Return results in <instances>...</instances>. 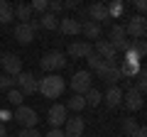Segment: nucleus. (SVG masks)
<instances>
[{
	"mask_svg": "<svg viewBox=\"0 0 147 137\" xmlns=\"http://www.w3.org/2000/svg\"><path fill=\"white\" fill-rule=\"evenodd\" d=\"M69 86H71V91L76 95H84L86 91L93 88V74L91 71H76L71 76V81H69Z\"/></svg>",
	"mask_w": 147,
	"mask_h": 137,
	"instance_id": "obj_2",
	"label": "nucleus"
},
{
	"mask_svg": "<svg viewBox=\"0 0 147 137\" xmlns=\"http://www.w3.org/2000/svg\"><path fill=\"white\" fill-rule=\"evenodd\" d=\"M22 100H25V95H22V93H20L17 88H10V91H7V103H10V105L20 108V105H25Z\"/></svg>",
	"mask_w": 147,
	"mask_h": 137,
	"instance_id": "obj_26",
	"label": "nucleus"
},
{
	"mask_svg": "<svg viewBox=\"0 0 147 137\" xmlns=\"http://www.w3.org/2000/svg\"><path fill=\"white\" fill-rule=\"evenodd\" d=\"M66 118H69V110L61 105V103H54L52 108H49V113H47V122H49V130H54V127H61L64 122H66Z\"/></svg>",
	"mask_w": 147,
	"mask_h": 137,
	"instance_id": "obj_8",
	"label": "nucleus"
},
{
	"mask_svg": "<svg viewBox=\"0 0 147 137\" xmlns=\"http://www.w3.org/2000/svg\"><path fill=\"white\" fill-rule=\"evenodd\" d=\"M66 52H69V56H74V59H86L93 52V44L91 42H71Z\"/></svg>",
	"mask_w": 147,
	"mask_h": 137,
	"instance_id": "obj_13",
	"label": "nucleus"
},
{
	"mask_svg": "<svg viewBox=\"0 0 147 137\" xmlns=\"http://www.w3.org/2000/svg\"><path fill=\"white\" fill-rule=\"evenodd\" d=\"M12 10H15V17L22 22V25H25V22H30L32 17H34V12H32V7H30V5H15Z\"/></svg>",
	"mask_w": 147,
	"mask_h": 137,
	"instance_id": "obj_20",
	"label": "nucleus"
},
{
	"mask_svg": "<svg viewBox=\"0 0 147 137\" xmlns=\"http://www.w3.org/2000/svg\"><path fill=\"white\" fill-rule=\"evenodd\" d=\"M64 108H66V110H74V113L84 110V108H86V100H84V95H76V93H74L71 98L66 100V105H64Z\"/></svg>",
	"mask_w": 147,
	"mask_h": 137,
	"instance_id": "obj_23",
	"label": "nucleus"
},
{
	"mask_svg": "<svg viewBox=\"0 0 147 137\" xmlns=\"http://www.w3.org/2000/svg\"><path fill=\"white\" fill-rule=\"evenodd\" d=\"M84 100H86V108H96V105L103 103V93L96 91V88H91V91H86V93H84Z\"/></svg>",
	"mask_w": 147,
	"mask_h": 137,
	"instance_id": "obj_19",
	"label": "nucleus"
},
{
	"mask_svg": "<svg viewBox=\"0 0 147 137\" xmlns=\"http://www.w3.org/2000/svg\"><path fill=\"white\" fill-rule=\"evenodd\" d=\"M39 66H42V71H47V74H57V71H61V68L66 66V56H64L61 52H49V54L42 56Z\"/></svg>",
	"mask_w": 147,
	"mask_h": 137,
	"instance_id": "obj_3",
	"label": "nucleus"
},
{
	"mask_svg": "<svg viewBox=\"0 0 147 137\" xmlns=\"http://www.w3.org/2000/svg\"><path fill=\"white\" fill-rule=\"evenodd\" d=\"M125 39V27L123 25H113L108 30V42L110 44H118V42H123Z\"/></svg>",
	"mask_w": 147,
	"mask_h": 137,
	"instance_id": "obj_21",
	"label": "nucleus"
},
{
	"mask_svg": "<svg viewBox=\"0 0 147 137\" xmlns=\"http://www.w3.org/2000/svg\"><path fill=\"white\" fill-rule=\"evenodd\" d=\"M132 88H135L140 95H145V91H147V71L142 66H140V74H137V83L132 86Z\"/></svg>",
	"mask_w": 147,
	"mask_h": 137,
	"instance_id": "obj_25",
	"label": "nucleus"
},
{
	"mask_svg": "<svg viewBox=\"0 0 147 137\" xmlns=\"http://www.w3.org/2000/svg\"><path fill=\"white\" fill-rule=\"evenodd\" d=\"M142 103H145V95H140L135 88H132V86H130L127 91H123V105H125L130 113L140 110V108H142Z\"/></svg>",
	"mask_w": 147,
	"mask_h": 137,
	"instance_id": "obj_9",
	"label": "nucleus"
},
{
	"mask_svg": "<svg viewBox=\"0 0 147 137\" xmlns=\"http://www.w3.org/2000/svg\"><path fill=\"white\" fill-rule=\"evenodd\" d=\"M17 137H42V135H39V130H37V127H22Z\"/></svg>",
	"mask_w": 147,
	"mask_h": 137,
	"instance_id": "obj_31",
	"label": "nucleus"
},
{
	"mask_svg": "<svg viewBox=\"0 0 147 137\" xmlns=\"http://www.w3.org/2000/svg\"><path fill=\"white\" fill-rule=\"evenodd\" d=\"M0 68H5V76L15 79L17 74H22V59L17 54H3L0 56Z\"/></svg>",
	"mask_w": 147,
	"mask_h": 137,
	"instance_id": "obj_7",
	"label": "nucleus"
},
{
	"mask_svg": "<svg viewBox=\"0 0 147 137\" xmlns=\"http://www.w3.org/2000/svg\"><path fill=\"white\" fill-rule=\"evenodd\" d=\"M39 20V27H44V30H57L59 27V17L52 15V12H44L42 17H37Z\"/></svg>",
	"mask_w": 147,
	"mask_h": 137,
	"instance_id": "obj_22",
	"label": "nucleus"
},
{
	"mask_svg": "<svg viewBox=\"0 0 147 137\" xmlns=\"http://www.w3.org/2000/svg\"><path fill=\"white\" fill-rule=\"evenodd\" d=\"M93 49H96L93 54H98V56L103 59V61H113V59H118L115 49H113V44H110L108 39H98V42L93 44Z\"/></svg>",
	"mask_w": 147,
	"mask_h": 137,
	"instance_id": "obj_12",
	"label": "nucleus"
},
{
	"mask_svg": "<svg viewBox=\"0 0 147 137\" xmlns=\"http://www.w3.org/2000/svg\"><path fill=\"white\" fill-rule=\"evenodd\" d=\"M81 34H84L86 39H96V42H98L100 34H103V30H100V25H96V22L84 20V22H81Z\"/></svg>",
	"mask_w": 147,
	"mask_h": 137,
	"instance_id": "obj_16",
	"label": "nucleus"
},
{
	"mask_svg": "<svg viewBox=\"0 0 147 137\" xmlns=\"http://www.w3.org/2000/svg\"><path fill=\"white\" fill-rule=\"evenodd\" d=\"M37 79H34V74H30V71H22V74H17L15 76V88L20 91L22 95H32V93H37Z\"/></svg>",
	"mask_w": 147,
	"mask_h": 137,
	"instance_id": "obj_6",
	"label": "nucleus"
},
{
	"mask_svg": "<svg viewBox=\"0 0 147 137\" xmlns=\"http://www.w3.org/2000/svg\"><path fill=\"white\" fill-rule=\"evenodd\" d=\"M103 103L113 110V108H120L123 105V88L120 86H110L108 91L103 93Z\"/></svg>",
	"mask_w": 147,
	"mask_h": 137,
	"instance_id": "obj_11",
	"label": "nucleus"
},
{
	"mask_svg": "<svg viewBox=\"0 0 147 137\" xmlns=\"http://www.w3.org/2000/svg\"><path fill=\"white\" fill-rule=\"evenodd\" d=\"M137 127H140V125L135 122V118H125V120H123V132H125V137H130Z\"/></svg>",
	"mask_w": 147,
	"mask_h": 137,
	"instance_id": "obj_28",
	"label": "nucleus"
},
{
	"mask_svg": "<svg viewBox=\"0 0 147 137\" xmlns=\"http://www.w3.org/2000/svg\"><path fill=\"white\" fill-rule=\"evenodd\" d=\"M64 7H61V3H59V0H52V3H49V10L47 12H52V15H57V12H61Z\"/></svg>",
	"mask_w": 147,
	"mask_h": 137,
	"instance_id": "obj_33",
	"label": "nucleus"
},
{
	"mask_svg": "<svg viewBox=\"0 0 147 137\" xmlns=\"http://www.w3.org/2000/svg\"><path fill=\"white\" fill-rule=\"evenodd\" d=\"M86 12H88L91 22H96V25H103V22L110 20V17H108V7H105L103 3H96V5H91Z\"/></svg>",
	"mask_w": 147,
	"mask_h": 137,
	"instance_id": "obj_15",
	"label": "nucleus"
},
{
	"mask_svg": "<svg viewBox=\"0 0 147 137\" xmlns=\"http://www.w3.org/2000/svg\"><path fill=\"white\" fill-rule=\"evenodd\" d=\"M130 52L135 54L137 59H142L147 54V42H145V39H132V42H130Z\"/></svg>",
	"mask_w": 147,
	"mask_h": 137,
	"instance_id": "obj_24",
	"label": "nucleus"
},
{
	"mask_svg": "<svg viewBox=\"0 0 147 137\" xmlns=\"http://www.w3.org/2000/svg\"><path fill=\"white\" fill-rule=\"evenodd\" d=\"M30 7H32V12H42V15H44V12L49 10V3H47V0H32Z\"/></svg>",
	"mask_w": 147,
	"mask_h": 137,
	"instance_id": "obj_29",
	"label": "nucleus"
},
{
	"mask_svg": "<svg viewBox=\"0 0 147 137\" xmlns=\"http://www.w3.org/2000/svg\"><path fill=\"white\" fill-rule=\"evenodd\" d=\"M123 27H125V37H132V39H142L147 34V20H145V15L130 17L127 25H123Z\"/></svg>",
	"mask_w": 147,
	"mask_h": 137,
	"instance_id": "obj_4",
	"label": "nucleus"
},
{
	"mask_svg": "<svg viewBox=\"0 0 147 137\" xmlns=\"http://www.w3.org/2000/svg\"><path fill=\"white\" fill-rule=\"evenodd\" d=\"M15 39L20 44H30L32 39H34V32H32V27L27 25V22H25V25H22V22L15 25Z\"/></svg>",
	"mask_w": 147,
	"mask_h": 137,
	"instance_id": "obj_17",
	"label": "nucleus"
},
{
	"mask_svg": "<svg viewBox=\"0 0 147 137\" xmlns=\"http://www.w3.org/2000/svg\"><path fill=\"white\" fill-rule=\"evenodd\" d=\"M61 34H66V37H76V34H81V22L74 20V17H59V27H57Z\"/></svg>",
	"mask_w": 147,
	"mask_h": 137,
	"instance_id": "obj_10",
	"label": "nucleus"
},
{
	"mask_svg": "<svg viewBox=\"0 0 147 137\" xmlns=\"http://www.w3.org/2000/svg\"><path fill=\"white\" fill-rule=\"evenodd\" d=\"M130 137H147V130H145V127H137V130L132 132Z\"/></svg>",
	"mask_w": 147,
	"mask_h": 137,
	"instance_id": "obj_37",
	"label": "nucleus"
},
{
	"mask_svg": "<svg viewBox=\"0 0 147 137\" xmlns=\"http://www.w3.org/2000/svg\"><path fill=\"white\" fill-rule=\"evenodd\" d=\"M10 88H15V79L0 74V91H10Z\"/></svg>",
	"mask_w": 147,
	"mask_h": 137,
	"instance_id": "obj_30",
	"label": "nucleus"
},
{
	"mask_svg": "<svg viewBox=\"0 0 147 137\" xmlns=\"http://www.w3.org/2000/svg\"><path fill=\"white\" fill-rule=\"evenodd\" d=\"M64 127H66V130H64V135L66 137H81L84 135V120H81V118H76V115H71V118H66V122H64Z\"/></svg>",
	"mask_w": 147,
	"mask_h": 137,
	"instance_id": "obj_14",
	"label": "nucleus"
},
{
	"mask_svg": "<svg viewBox=\"0 0 147 137\" xmlns=\"http://www.w3.org/2000/svg\"><path fill=\"white\" fill-rule=\"evenodd\" d=\"M12 120V110H0V122L5 125V122H10Z\"/></svg>",
	"mask_w": 147,
	"mask_h": 137,
	"instance_id": "obj_34",
	"label": "nucleus"
},
{
	"mask_svg": "<svg viewBox=\"0 0 147 137\" xmlns=\"http://www.w3.org/2000/svg\"><path fill=\"white\" fill-rule=\"evenodd\" d=\"M64 10H76L79 7V0H66V3H61Z\"/></svg>",
	"mask_w": 147,
	"mask_h": 137,
	"instance_id": "obj_35",
	"label": "nucleus"
},
{
	"mask_svg": "<svg viewBox=\"0 0 147 137\" xmlns=\"http://www.w3.org/2000/svg\"><path fill=\"white\" fill-rule=\"evenodd\" d=\"M37 91L44 95V98H59V95L66 91V81L61 79L59 74H47L44 79H39L37 81Z\"/></svg>",
	"mask_w": 147,
	"mask_h": 137,
	"instance_id": "obj_1",
	"label": "nucleus"
},
{
	"mask_svg": "<svg viewBox=\"0 0 147 137\" xmlns=\"http://www.w3.org/2000/svg\"><path fill=\"white\" fill-rule=\"evenodd\" d=\"M27 25L32 27V32H37V30H39V20H37V17H32V20L27 22Z\"/></svg>",
	"mask_w": 147,
	"mask_h": 137,
	"instance_id": "obj_39",
	"label": "nucleus"
},
{
	"mask_svg": "<svg viewBox=\"0 0 147 137\" xmlns=\"http://www.w3.org/2000/svg\"><path fill=\"white\" fill-rule=\"evenodd\" d=\"M42 137H64V130H57V127H54V130H49L47 135H42Z\"/></svg>",
	"mask_w": 147,
	"mask_h": 137,
	"instance_id": "obj_36",
	"label": "nucleus"
},
{
	"mask_svg": "<svg viewBox=\"0 0 147 137\" xmlns=\"http://www.w3.org/2000/svg\"><path fill=\"white\" fill-rule=\"evenodd\" d=\"M113 49H115V54H118V52H123V54H125L127 49H130V39H123V42L113 44Z\"/></svg>",
	"mask_w": 147,
	"mask_h": 137,
	"instance_id": "obj_32",
	"label": "nucleus"
},
{
	"mask_svg": "<svg viewBox=\"0 0 147 137\" xmlns=\"http://www.w3.org/2000/svg\"><path fill=\"white\" fill-rule=\"evenodd\" d=\"M15 20V10L7 0H0V25H7V22Z\"/></svg>",
	"mask_w": 147,
	"mask_h": 137,
	"instance_id": "obj_18",
	"label": "nucleus"
},
{
	"mask_svg": "<svg viewBox=\"0 0 147 137\" xmlns=\"http://www.w3.org/2000/svg\"><path fill=\"white\" fill-rule=\"evenodd\" d=\"M108 7V17L110 20H113V17H120L123 12H125V5H123V3H118V0H113V3H110V5H105Z\"/></svg>",
	"mask_w": 147,
	"mask_h": 137,
	"instance_id": "obj_27",
	"label": "nucleus"
},
{
	"mask_svg": "<svg viewBox=\"0 0 147 137\" xmlns=\"http://www.w3.org/2000/svg\"><path fill=\"white\" fill-rule=\"evenodd\" d=\"M5 135H7V130H5V125L0 122V137H5Z\"/></svg>",
	"mask_w": 147,
	"mask_h": 137,
	"instance_id": "obj_40",
	"label": "nucleus"
},
{
	"mask_svg": "<svg viewBox=\"0 0 147 137\" xmlns=\"http://www.w3.org/2000/svg\"><path fill=\"white\" fill-rule=\"evenodd\" d=\"M135 7L140 10V15H142V12H145V7H147V3H145V0H135Z\"/></svg>",
	"mask_w": 147,
	"mask_h": 137,
	"instance_id": "obj_38",
	"label": "nucleus"
},
{
	"mask_svg": "<svg viewBox=\"0 0 147 137\" xmlns=\"http://www.w3.org/2000/svg\"><path fill=\"white\" fill-rule=\"evenodd\" d=\"M5 137H15V135H5Z\"/></svg>",
	"mask_w": 147,
	"mask_h": 137,
	"instance_id": "obj_41",
	"label": "nucleus"
},
{
	"mask_svg": "<svg viewBox=\"0 0 147 137\" xmlns=\"http://www.w3.org/2000/svg\"><path fill=\"white\" fill-rule=\"evenodd\" d=\"M12 120L20 122L22 127H37V122H39V118H37V110L30 105H20L15 108V113H12Z\"/></svg>",
	"mask_w": 147,
	"mask_h": 137,
	"instance_id": "obj_5",
	"label": "nucleus"
},
{
	"mask_svg": "<svg viewBox=\"0 0 147 137\" xmlns=\"http://www.w3.org/2000/svg\"><path fill=\"white\" fill-rule=\"evenodd\" d=\"M81 137H84V135H81Z\"/></svg>",
	"mask_w": 147,
	"mask_h": 137,
	"instance_id": "obj_42",
	"label": "nucleus"
}]
</instances>
